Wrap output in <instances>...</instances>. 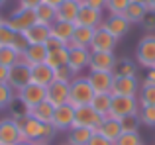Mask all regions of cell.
<instances>
[{"label": "cell", "instance_id": "cell-1", "mask_svg": "<svg viewBox=\"0 0 155 145\" xmlns=\"http://www.w3.org/2000/svg\"><path fill=\"white\" fill-rule=\"evenodd\" d=\"M96 92L92 90L91 82L87 76H77L71 84H69V104L73 108H81V106H88L92 102Z\"/></svg>", "mask_w": 155, "mask_h": 145}, {"label": "cell", "instance_id": "cell-2", "mask_svg": "<svg viewBox=\"0 0 155 145\" xmlns=\"http://www.w3.org/2000/svg\"><path fill=\"white\" fill-rule=\"evenodd\" d=\"M140 110L137 96H112V106H110L108 116L114 120H122L128 116H136Z\"/></svg>", "mask_w": 155, "mask_h": 145}, {"label": "cell", "instance_id": "cell-3", "mask_svg": "<svg viewBox=\"0 0 155 145\" xmlns=\"http://www.w3.org/2000/svg\"><path fill=\"white\" fill-rule=\"evenodd\" d=\"M104 118L106 116L98 114L91 104L81 106V108H75V124H73V127H88V130L96 131L100 127V124L104 122Z\"/></svg>", "mask_w": 155, "mask_h": 145}, {"label": "cell", "instance_id": "cell-4", "mask_svg": "<svg viewBox=\"0 0 155 145\" xmlns=\"http://www.w3.org/2000/svg\"><path fill=\"white\" fill-rule=\"evenodd\" d=\"M31 67L28 65V63H24V61H20L18 59V63H14V65L8 69V84L12 86V90L18 94L20 90H22L24 86H28V84L31 82Z\"/></svg>", "mask_w": 155, "mask_h": 145}, {"label": "cell", "instance_id": "cell-5", "mask_svg": "<svg viewBox=\"0 0 155 145\" xmlns=\"http://www.w3.org/2000/svg\"><path fill=\"white\" fill-rule=\"evenodd\" d=\"M136 61L137 65L145 67V69L155 67V34H147L137 41Z\"/></svg>", "mask_w": 155, "mask_h": 145}, {"label": "cell", "instance_id": "cell-6", "mask_svg": "<svg viewBox=\"0 0 155 145\" xmlns=\"http://www.w3.org/2000/svg\"><path fill=\"white\" fill-rule=\"evenodd\" d=\"M6 24L16 31V34H24L26 30H30L34 24H38L35 18V10H26V8H16L10 16L6 18Z\"/></svg>", "mask_w": 155, "mask_h": 145}, {"label": "cell", "instance_id": "cell-7", "mask_svg": "<svg viewBox=\"0 0 155 145\" xmlns=\"http://www.w3.org/2000/svg\"><path fill=\"white\" fill-rule=\"evenodd\" d=\"M16 98H18L28 110H31L34 106H38L43 100H47V88L39 86V84H35V82H30L28 86H24L22 90L16 94Z\"/></svg>", "mask_w": 155, "mask_h": 145}, {"label": "cell", "instance_id": "cell-8", "mask_svg": "<svg viewBox=\"0 0 155 145\" xmlns=\"http://www.w3.org/2000/svg\"><path fill=\"white\" fill-rule=\"evenodd\" d=\"M116 61L118 59L114 53H108V51H91L88 69H91V72H114Z\"/></svg>", "mask_w": 155, "mask_h": 145}, {"label": "cell", "instance_id": "cell-9", "mask_svg": "<svg viewBox=\"0 0 155 145\" xmlns=\"http://www.w3.org/2000/svg\"><path fill=\"white\" fill-rule=\"evenodd\" d=\"M116 45H118V39L106 30L104 24L94 30V37H92V43H91V51H108V53H114Z\"/></svg>", "mask_w": 155, "mask_h": 145}, {"label": "cell", "instance_id": "cell-10", "mask_svg": "<svg viewBox=\"0 0 155 145\" xmlns=\"http://www.w3.org/2000/svg\"><path fill=\"white\" fill-rule=\"evenodd\" d=\"M51 124L55 126L57 131H69L75 124V108L71 104H63V106H57L53 112V120Z\"/></svg>", "mask_w": 155, "mask_h": 145}, {"label": "cell", "instance_id": "cell-11", "mask_svg": "<svg viewBox=\"0 0 155 145\" xmlns=\"http://www.w3.org/2000/svg\"><path fill=\"white\" fill-rule=\"evenodd\" d=\"M77 26H84V27H100L104 24V14L100 10H94V8L87 6V4H81L79 14H77L75 20Z\"/></svg>", "mask_w": 155, "mask_h": 145}, {"label": "cell", "instance_id": "cell-12", "mask_svg": "<svg viewBox=\"0 0 155 145\" xmlns=\"http://www.w3.org/2000/svg\"><path fill=\"white\" fill-rule=\"evenodd\" d=\"M140 92V82L136 76H114L112 82V96H137Z\"/></svg>", "mask_w": 155, "mask_h": 145}, {"label": "cell", "instance_id": "cell-13", "mask_svg": "<svg viewBox=\"0 0 155 145\" xmlns=\"http://www.w3.org/2000/svg\"><path fill=\"white\" fill-rule=\"evenodd\" d=\"M20 127V141H38L41 137V130H43V124L38 122L35 118L28 116V118L16 122Z\"/></svg>", "mask_w": 155, "mask_h": 145}, {"label": "cell", "instance_id": "cell-14", "mask_svg": "<svg viewBox=\"0 0 155 145\" xmlns=\"http://www.w3.org/2000/svg\"><path fill=\"white\" fill-rule=\"evenodd\" d=\"M104 27L120 41L122 37H126L132 27V24L124 18V14H108V18L104 20Z\"/></svg>", "mask_w": 155, "mask_h": 145}, {"label": "cell", "instance_id": "cell-15", "mask_svg": "<svg viewBox=\"0 0 155 145\" xmlns=\"http://www.w3.org/2000/svg\"><path fill=\"white\" fill-rule=\"evenodd\" d=\"M20 141V127L12 118H0V145H16Z\"/></svg>", "mask_w": 155, "mask_h": 145}, {"label": "cell", "instance_id": "cell-16", "mask_svg": "<svg viewBox=\"0 0 155 145\" xmlns=\"http://www.w3.org/2000/svg\"><path fill=\"white\" fill-rule=\"evenodd\" d=\"M24 37L30 45H45L47 39L51 37V26H45V24H34L30 30L24 31Z\"/></svg>", "mask_w": 155, "mask_h": 145}, {"label": "cell", "instance_id": "cell-17", "mask_svg": "<svg viewBox=\"0 0 155 145\" xmlns=\"http://www.w3.org/2000/svg\"><path fill=\"white\" fill-rule=\"evenodd\" d=\"M47 102H51L55 108L63 106V104H69V84L53 80L47 86Z\"/></svg>", "mask_w": 155, "mask_h": 145}, {"label": "cell", "instance_id": "cell-18", "mask_svg": "<svg viewBox=\"0 0 155 145\" xmlns=\"http://www.w3.org/2000/svg\"><path fill=\"white\" fill-rule=\"evenodd\" d=\"M88 61H91V49H87V47H73V49H69V67L77 75L81 71L88 69Z\"/></svg>", "mask_w": 155, "mask_h": 145}, {"label": "cell", "instance_id": "cell-19", "mask_svg": "<svg viewBox=\"0 0 155 145\" xmlns=\"http://www.w3.org/2000/svg\"><path fill=\"white\" fill-rule=\"evenodd\" d=\"M31 82L39 84V86H49L55 80V71L51 69L47 63H38V65H31Z\"/></svg>", "mask_w": 155, "mask_h": 145}, {"label": "cell", "instance_id": "cell-20", "mask_svg": "<svg viewBox=\"0 0 155 145\" xmlns=\"http://www.w3.org/2000/svg\"><path fill=\"white\" fill-rule=\"evenodd\" d=\"M88 82H91L92 90L96 94L112 90V82H114V72H88Z\"/></svg>", "mask_w": 155, "mask_h": 145}, {"label": "cell", "instance_id": "cell-21", "mask_svg": "<svg viewBox=\"0 0 155 145\" xmlns=\"http://www.w3.org/2000/svg\"><path fill=\"white\" fill-rule=\"evenodd\" d=\"M92 37H94V27H84V26H77L75 27V34H73L71 41H69V49L73 47H87L91 49V43Z\"/></svg>", "mask_w": 155, "mask_h": 145}, {"label": "cell", "instance_id": "cell-22", "mask_svg": "<svg viewBox=\"0 0 155 145\" xmlns=\"http://www.w3.org/2000/svg\"><path fill=\"white\" fill-rule=\"evenodd\" d=\"M75 27H77L75 22H59V20H57L51 26V37H55V39H59L61 43L69 45L73 34H75Z\"/></svg>", "mask_w": 155, "mask_h": 145}, {"label": "cell", "instance_id": "cell-23", "mask_svg": "<svg viewBox=\"0 0 155 145\" xmlns=\"http://www.w3.org/2000/svg\"><path fill=\"white\" fill-rule=\"evenodd\" d=\"M47 45H28L24 55H20V61L28 63V65H38V63H45L47 59Z\"/></svg>", "mask_w": 155, "mask_h": 145}, {"label": "cell", "instance_id": "cell-24", "mask_svg": "<svg viewBox=\"0 0 155 145\" xmlns=\"http://www.w3.org/2000/svg\"><path fill=\"white\" fill-rule=\"evenodd\" d=\"M96 131H98L100 135H104L108 141L114 143L122 135V124H120V120H114V118H110V116H106L104 122L100 124V127Z\"/></svg>", "mask_w": 155, "mask_h": 145}, {"label": "cell", "instance_id": "cell-25", "mask_svg": "<svg viewBox=\"0 0 155 145\" xmlns=\"http://www.w3.org/2000/svg\"><path fill=\"white\" fill-rule=\"evenodd\" d=\"M45 63L51 67L53 71L59 69V67H65L69 65V47H57V49H49L47 51V59Z\"/></svg>", "mask_w": 155, "mask_h": 145}, {"label": "cell", "instance_id": "cell-26", "mask_svg": "<svg viewBox=\"0 0 155 145\" xmlns=\"http://www.w3.org/2000/svg\"><path fill=\"white\" fill-rule=\"evenodd\" d=\"M81 2L77 0H65L59 8H57V20L59 22H75L77 14H79Z\"/></svg>", "mask_w": 155, "mask_h": 145}, {"label": "cell", "instance_id": "cell-27", "mask_svg": "<svg viewBox=\"0 0 155 145\" xmlns=\"http://www.w3.org/2000/svg\"><path fill=\"white\" fill-rule=\"evenodd\" d=\"M53 112H55V106H53L51 102H47V100H43L41 104H38V106L31 108L30 116H31V118H35L38 122H41V124H51Z\"/></svg>", "mask_w": 155, "mask_h": 145}, {"label": "cell", "instance_id": "cell-28", "mask_svg": "<svg viewBox=\"0 0 155 145\" xmlns=\"http://www.w3.org/2000/svg\"><path fill=\"white\" fill-rule=\"evenodd\" d=\"M94 131L88 127H71L67 135V145H88Z\"/></svg>", "mask_w": 155, "mask_h": 145}, {"label": "cell", "instance_id": "cell-29", "mask_svg": "<svg viewBox=\"0 0 155 145\" xmlns=\"http://www.w3.org/2000/svg\"><path fill=\"white\" fill-rule=\"evenodd\" d=\"M147 12L149 10H147L145 4H141V2H130V6L126 8V12H124V18L134 26V24H141V20L145 18Z\"/></svg>", "mask_w": 155, "mask_h": 145}, {"label": "cell", "instance_id": "cell-30", "mask_svg": "<svg viewBox=\"0 0 155 145\" xmlns=\"http://www.w3.org/2000/svg\"><path fill=\"white\" fill-rule=\"evenodd\" d=\"M35 18L39 24H45V26H53L57 22V8H53L51 4L41 2L35 8Z\"/></svg>", "mask_w": 155, "mask_h": 145}, {"label": "cell", "instance_id": "cell-31", "mask_svg": "<svg viewBox=\"0 0 155 145\" xmlns=\"http://www.w3.org/2000/svg\"><path fill=\"white\" fill-rule=\"evenodd\" d=\"M137 72V65L128 57H122L116 61V67H114V76H136Z\"/></svg>", "mask_w": 155, "mask_h": 145}, {"label": "cell", "instance_id": "cell-32", "mask_svg": "<svg viewBox=\"0 0 155 145\" xmlns=\"http://www.w3.org/2000/svg\"><path fill=\"white\" fill-rule=\"evenodd\" d=\"M91 106L94 108L98 114L102 116H108L110 112V106H112V94L110 92H102V94H94V98H92Z\"/></svg>", "mask_w": 155, "mask_h": 145}, {"label": "cell", "instance_id": "cell-33", "mask_svg": "<svg viewBox=\"0 0 155 145\" xmlns=\"http://www.w3.org/2000/svg\"><path fill=\"white\" fill-rule=\"evenodd\" d=\"M137 102L140 106H155V84H141L137 92Z\"/></svg>", "mask_w": 155, "mask_h": 145}, {"label": "cell", "instance_id": "cell-34", "mask_svg": "<svg viewBox=\"0 0 155 145\" xmlns=\"http://www.w3.org/2000/svg\"><path fill=\"white\" fill-rule=\"evenodd\" d=\"M137 118H140V124L155 127V106H140Z\"/></svg>", "mask_w": 155, "mask_h": 145}, {"label": "cell", "instance_id": "cell-35", "mask_svg": "<svg viewBox=\"0 0 155 145\" xmlns=\"http://www.w3.org/2000/svg\"><path fill=\"white\" fill-rule=\"evenodd\" d=\"M16 98V92L12 90V86L8 82L0 84V110H4V108H10V104L14 102Z\"/></svg>", "mask_w": 155, "mask_h": 145}, {"label": "cell", "instance_id": "cell-36", "mask_svg": "<svg viewBox=\"0 0 155 145\" xmlns=\"http://www.w3.org/2000/svg\"><path fill=\"white\" fill-rule=\"evenodd\" d=\"M16 35L18 34H16V31L6 24V20H4V24L0 26V47H12Z\"/></svg>", "mask_w": 155, "mask_h": 145}, {"label": "cell", "instance_id": "cell-37", "mask_svg": "<svg viewBox=\"0 0 155 145\" xmlns=\"http://www.w3.org/2000/svg\"><path fill=\"white\" fill-rule=\"evenodd\" d=\"M114 145H143L137 131H122V135L114 141Z\"/></svg>", "mask_w": 155, "mask_h": 145}, {"label": "cell", "instance_id": "cell-38", "mask_svg": "<svg viewBox=\"0 0 155 145\" xmlns=\"http://www.w3.org/2000/svg\"><path fill=\"white\" fill-rule=\"evenodd\" d=\"M18 59H20V55L12 47H0V65L12 67L14 63H18Z\"/></svg>", "mask_w": 155, "mask_h": 145}, {"label": "cell", "instance_id": "cell-39", "mask_svg": "<svg viewBox=\"0 0 155 145\" xmlns=\"http://www.w3.org/2000/svg\"><path fill=\"white\" fill-rule=\"evenodd\" d=\"M77 72L71 69L69 65H65V67H59V69H55V80H59V82H67V84H71L73 80L77 79Z\"/></svg>", "mask_w": 155, "mask_h": 145}, {"label": "cell", "instance_id": "cell-40", "mask_svg": "<svg viewBox=\"0 0 155 145\" xmlns=\"http://www.w3.org/2000/svg\"><path fill=\"white\" fill-rule=\"evenodd\" d=\"M130 2L132 0H108L106 10H108V14H124L126 8L130 6Z\"/></svg>", "mask_w": 155, "mask_h": 145}, {"label": "cell", "instance_id": "cell-41", "mask_svg": "<svg viewBox=\"0 0 155 145\" xmlns=\"http://www.w3.org/2000/svg\"><path fill=\"white\" fill-rule=\"evenodd\" d=\"M122 131H137V126H140V118L136 116H128V118H122Z\"/></svg>", "mask_w": 155, "mask_h": 145}, {"label": "cell", "instance_id": "cell-42", "mask_svg": "<svg viewBox=\"0 0 155 145\" xmlns=\"http://www.w3.org/2000/svg\"><path fill=\"white\" fill-rule=\"evenodd\" d=\"M28 45H30V43L26 41V37H24L22 34H18V35H16V39H14V43H12V49H14L18 55H24V51L28 49Z\"/></svg>", "mask_w": 155, "mask_h": 145}, {"label": "cell", "instance_id": "cell-43", "mask_svg": "<svg viewBox=\"0 0 155 145\" xmlns=\"http://www.w3.org/2000/svg\"><path fill=\"white\" fill-rule=\"evenodd\" d=\"M57 135V130H55V126L53 124H43V130H41V141H45V143H49L53 137Z\"/></svg>", "mask_w": 155, "mask_h": 145}, {"label": "cell", "instance_id": "cell-44", "mask_svg": "<svg viewBox=\"0 0 155 145\" xmlns=\"http://www.w3.org/2000/svg\"><path fill=\"white\" fill-rule=\"evenodd\" d=\"M141 27H143L147 34H153L155 31V12H147L145 18L141 20Z\"/></svg>", "mask_w": 155, "mask_h": 145}, {"label": "cell", "instance_id": "cell-45", "mask_svg": "<svg viewBox=\"0 0 155 145\" xmlns=\"http://www.w3.org/2000/svg\"><path fill=\"white\" fill-rule=\"evenodd\" d=\"M88 145H114L112 141H108V139L104 137V135H100L98 131H94L91 137V141H88Z\"/></svg>", "mask_w": 155, "mask_h": 145}, {"label": "cell", "instance_id": "cell-46", "mask_svg": "<svg viewBox=\"0 0 155 145\" xmlns=\"http://www.w3.org/2000/svg\"><path fill=\"white\" fill-rule=\"evenodd\" d=\"M106 2H108V0H84L83 4H87V6L94 8V10L104 12V10H106Z\"/></svg>", "mask_w": 155, "mask_h": 145}, {"label": "cell", "instance_id": "cell-47", "mask_svg": "<svg viewBox=\"0 0 155 145\" xmlns=\"http://www.w3.org/2000/svg\"><path fill=\"white\" fill-rule=\"evenodd\" d=\"M20 2V8H26V10H35L43 0H18Z\"/></svg>", "mask_w": 155, "mask_h": 145}, {"label": "cell", "instance_id": "cell-48", "mask_svg": "<svg viewBox=\"0 0 155 145\" xmlns=\"http://www.w3.org/2000/svg\"><path fill=\"white\" fill-rule=\"evenodd\" d=\"M45 45H47V49H57V47H65V43H61L59 39H55V37H49Z\"/></svg>", "mask_w": 155, "mask_h": 145}, {"label": "cell", "instance_id": "cell-49", "mask_svg": "<svg viewBox=\"0 0 155 145\" xmlns=\"http://www.w3.org/2000/svg\"><path fill=\"white\" fill-rule=\"evenodd\" d=\"M143 82H147V84H155V67L147 69V72H145V80H143Z\"/></svg>", "mask_w": 155, "mask_h": 145}, {"label": "cell", "instance_id": "cell-50", "mask_svg": "<svg viewBox=\"0 0 155 145\" xmlns=\"http://www.w3.org/2000/svg\"><path fill=\"white\" fill-rule=\"evenodd\" d=\"M8 69H10V67H4V65H0V84L8 82Z\"/></svg>", "mask_w": 155, "mask_h": 145}, {"label": "cell", "instance_id": "cell-51", "mask_svg": "<svg viewBox=\"0 0 155 145\" xmlns=\"http://www.w3.org/2000/svg\"><path fill=\"white\" fill-rule=\"evenodd\" d=\"M43 2H45V4H51V6H53V8H59V6H61V4H63V2H65V0H43Z\"/></svg>", "mask_w": 155, "mask_h": 145}, {"label": "cell", "instance_id": "cell-52", "mask_svg": "<svg viewBox=\"0 0 155 145\" xmlns=\"http://www.w3.org/2000/svg\"><path fill=\"white\" fill-rule=\"evenodd\" d=\"M145 6L149 12H155V0H145Z\"/></svg>", "mask_w": 155, "mask_h": 145}, {"label": "cell", "instance_id": "cell-53", "mask_svg": "<svg viewBox=\"0 0 155 145\" xmlns=\"http://www.w3.org/2000/svg\"><path fill=\"white\" fill-rule=\"evenodd\" d=\"M16 145H34V141H18Z\"/></svg>", "mask_w": 155, "mask_h": 145}, {"label": "cell", "instance_id": "cell-54", "mask_svg": "<svg viewBox=\"0 0 155 145\" xmlns=\"http://www.w3.org/2000/svg\"><path fill=\"white\" fill-rule=\"evenodd\" d=\"M34 145H49V143H45V141H41V139H38V141H34Z\"/></svg>", "mask_w": 155, "mask_h": 145}, {"label": "cell", "instance_id": "cell-55", "mask_svg": "<svg viewBox=\"0 0 155 145\" xmlns=\"http://www.w3.org/2000/svg\"><path fill=\"white\" fill-rule=\"evenodd\" d=\"M132 2H141V4H145V0H132Z\"/></svg>", "mask_w": 155, "mask_h": 145}, {"label": "cell", "instance_id": "cell-56", "mask_svg": "<svg viewBox=\"0 0 155 145\" xmlns=\"http://www.w3.org/2000/svg\"><path fill=\"white\" fill-rule=\"evenodd\" d=\"M4 4H6V0H0V8H2V6H4Z\"/></svg>", "mask_w": 155, "mask_h": 145}, {"label": "cell", "instance_id": "cell-57", "mask_svg": "<svg viewBox=\"0 0 155 145\" xmlns=\"http://www.w3.org/2000/svg\"><path fill=\"white\" fill-rule=\"evenodd\" d=\"M2 24H4V18H2V16H0V26H2Z\"/></svg>", "mask_w": 155, "mask_h": 145}, {"label": "cell", "instance_id": "cell-58", "mask_svg": "<svg viewBox=\"0 0 155 145\" xmlns=\"http://www.w3.org/2000/svg\"><path fill=\"white\" fill-rule=\"evenodd\" d=\"M77 2H81V4H83V2H84V0H77Z\"/></svg>", "mask_w": 155, "mask_h": 145}, {"label": "cell", "instance_id": "cell-59", "mask_svg": "<svg viewBox=\"0 0 155 145\" xmlns=\"http://www.w3.org/2000/svg\"><path fill=\"white\" fill-rule=\"evenodd\" d=\"M65 145H67V143H65Z\"/></svg>", "mask_w": 155, "mask_h": 145}]
</instances>
